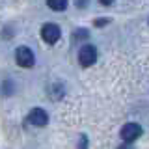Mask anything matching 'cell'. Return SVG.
<instances>
[{"label": "cell", "instance_id": "5b68a950", "mask_svg": "<svg viewBox=\"0 0 149 149\" xmlns=\"http://www.w3.org/2000/svg\"><path fill=\"white\" fill-rule=\"evenodd\" d=\"M140 134H142V127L138 123H127L121 129V138L125 142H134L136 138H140Z\"/></svg>", "mask_w": 149, "mask_h": 149}, {"label": "cell", "instance_id": "277c9868", "mask_svg": "<svg viewBox=\"0 0 149 149\" xmlns=\"http://www.w3.org/2000/svg\"><path fill=\"white\" fill-rule=\"evenodd\" d=\"M28 121H30L34 127H45V125L49 123V114H47L43 108H34L28 114Z\"/></svg>", "mask_w": 149, "mask_h": 149}, {"label": "cell", "instance_id": "6da1fadb", "mask_svg": "<svg viewBox=\"0 0 149 149\" xmlns=\"http://www.w3.org/2000/svg\"><path fill=\"white\" fill-rule=\"evenodd\" d=\"M41 37H43L45 43L54 45L56 41L62 37V30H60V26L54 24V22H47V24H43V28H41Z\"/></svg>", "mask_w": 149, "mask_h": 149}, {"label": "cell", "instance_id": "52a82bcc", "mask_svg": "<svg viewBox=\"0 0 149 149\" xmlns=\"http://www.w3.org/2000/svg\"><path fill=\"white\" fill-rule=\"evenodd\" d=\"M74 39H86V37H88V32L86 30H78V32H74Z\"/></svg>", "mask_w": 149, "mask_h": 149}, {"label": "cell", "instance_id": "30bf717a", "mask_svg": "<svg viewBox=\"0 0 149 149\" xmlns=\"http://www.w3.org/2000/svg\"><path fill=\"white\" fill-rule=\"evenodd\" d=\"M119 149H130V147H129V146H121Z\"/></svg>", "mask_w": 149, "mask_h": 149}, {"label": "cell", "instance_id": "8992f818", "mask_svg": "<svg viewBox=\"0 0 149 149\" xmlns=\"http://www.w3.org/2000/svg\"><path fill=\"white\" fill-rule=\"evenodd\" d=\"M47 6L50 9H54V11H63V9L67 8V2H65V0H49Z\"/></svg>", "mask_w": 149, "mask_h": 149}, {"label": "cell", "instance_id": "9c48e42d", "mask_svg": "<svg viewBox=\"0 0 149 149\" xmlns=\"http://www.w3.org/2000/svg\"><path fill=\"white\" fill-rule=\"evenodd\" d=\"M108 19H97V21H95V26H102V24H108Z\"/></svg>", "mask_w": 149, "mask_h": 149}, {"label": "cell", "instance_id": "ba28073f", "mask_svg": "<svg viewBox=\"0 0 149 149\" xmlns=\"http://www.w3.org/2000/svg\"><path fill=\"white\" fill-rule=\"evenodd\" d=\"M78 149H88V138H86V134H80V146H78Z\"/></svg>", "mask_w": 149, "mask_h": 149}, {"label": "cell", "instance_id": "3957f363", "mask_svg": "<svg viewBox=\"0 0 149 149\" xmlns=\"http://www.w3.org/2000/svg\"><path fill=\"white\" fill-rule=\"evenodd\" d=\"M95 60H97V49L93 45H84L78 52V62L84 67H90V65L95 63Z\"/></svg>", "mask_w": 149, "mask_h": 149}, {"label": "cell", "instance_id": "7a4b0ae2", "mask_svg": "<svg viewBox=\"0 0 149 149\" xmlns=\"http://www.w3.org/2000/svg\"><path fill=\"white\" fill-rule=\"evenodd\" d=\"M15 62L17 65H21V67H32V65L36 63V58H34V52H32L28 47H19L15 50Z\"/></svg>", "mask_w": 149, "mask_h": 149}]
</instances>
